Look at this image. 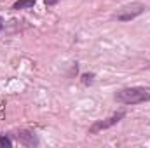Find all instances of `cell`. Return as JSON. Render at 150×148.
I'll list each match as a JSON object with an SVG mask.
<instances>
[{"mask_svg":"<svg viewBox=\"0 0 150 148\" xmlns=\"http://www.w3.org/2000/svg\"><path fill=\"white\" fill-rule=\"evenodd\" d=\"M145 9H147L145 4H142V2H133V4H127V5L120 7V9L117 11L115 18H117L119 21H131V19H134L136 16H140Z\"/></svg>","mask_w":150,"mask_h":148,"instance_id":"obj_2","label":"cell"},{"mask_svg":"<svg viewBox=\"0 0 150 148\" xmlns=\"http://www.w3.org/2000/svg\"><path fill=\"white\" fill-rule=\"evenodd\" d=\"M2 26H4V23H2V18H0V30H2Z\"/></svg>","mask_w":150,"mask_h":148,"instance_id":"obj_9","label":"cell"},{"mask_svg":"<svg viewBox=\"0 0 150 148\" xmlns=\"http://www.w3.org/2000/svg\"><path fill=\"white\" fill-rule=\"evenodd\" d=\"M58 0H45V5H54Z\"/></svg>","mask_w":150,"mask_h":148,"instance_id":"obj_8","label":"cell"},{"mask_svg":"<svg viewBox=\"0 0 150 148\" xmlns=\"http://www.w3.org/2000/svg\"><path fill=\"white\" fill-rule=\"evenodd\" d=\"M18 138H19V141L23 143V145H26V147H32V145H37V140H35V136L32 134V132H19L18 134Z\"/></svg>","mask_w":150,"mask_h":148,"instance_id":"obj_4","label":"cell"},{"mask_svg":"<svg viewBox=\"0 0 150 148\" xmlns=\"http://www.w3.org/2000/svg\"><path fill=\"white\" fill-rule=\"evenodd\" d=\"M11 147H12V141L7 136H0V148H11Z\"/></svg>","mask_w":150,"mask_h":148,"instance_id":"obj_6","label":"cell"},{"mask_svg":"<svg viewBox=\"0 0 150 148\" xmlns=\"http://www.w3.org/2000/svg\"><path fill=\"white\" fill-rule=\"evenodd\" d=\"M33 5H35V0H18V2L12 5V9L19 11V9H30V7H33Z\"/></svg>","mask_w":150,"mask_h":148,"instance_id":"obj_5","label":"cell"},{"mask_svg":"<svg viewBox=\"0 0 150 148\" xmlns=\"http://www.w3.org/2000/svg\"><path fill=\"white\" fill-rule=\"evenodd\" d=\"M115 99L122 105H138L150 99V87H127L115 94Z\"/></svg>","mask_w":150,"mask_h":148,"instance_id":"obj_1","label":"cell"},{"mask_svg":"<svg viewBox=\"0 0 150 148\" xmlns=\"http://www.w3.org/2000/svg\"><path fill=\"white\" fill-rule=\"evenodd\" d=\"M93 77H94L93 73H86V75H82V82H84V84H91V82H93Z\"/></svg>","mask_w":150,"mask_h":148,"instance_id":"obj_7","label":"cell"},{"mask_svg":"<svg viewBox=\"0 0 150 148\" xmlns=\"http://www.w3.org/2000/svg\"><path fill=\"white\" fill-rule=\"evenodd\" d=\"M122 117H124V111H119V113H115V115L105 118V120H100V122H96V124L89 129V132H91V134H96V132H100V131H103V129H108V127L115 125Z\"/></svg>","mask_w":150,"mask_h":148,"instance_id":"obj_3","label":"cell"}]
</instances>
